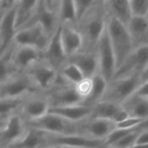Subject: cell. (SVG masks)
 Masks as SVG:
<instances>
[{"label":"cell","mask_w":148,"mask_h":148,"mask_svg":"<svg viewBox=\"0 0 148 148\" xmlns=\"http://www.w3.org/2000/svg\"><path fill=\"white\" fill-rule=\"evenodd\" d=\"M44 60L57 71L67 62V57L64 51L59 34V26L50 38L47 47L43 52Z\"/></svg>","instance_id":"obj_17"},{"label":"cell","mask_w":148,"mask_h":148,"mask_svg":"<svg viewBox=\"0 0 148 148\" xmlns=\"http://www.w3.org/2000/svg\"><path fill=\"white\" fill-rule=\"evenodd\" d=\"M50 38L40 25H33L17 31L14 45L33 47L44 52L48 45Z\"/></svg>","instance_id":"obj_10"},{"label":"cell","mask_w":148,"mask_h":148,"mask_svg":"<svg viewBox=\"0 0 148 148\" xmlns=\"http://www.w3.org/2000/svg\"><path fill=\"white\" fill-rule=\"evenodd\" d=\"M17 5L4 11L0 18V57L5 54L14 45L16 28Z\"/></svg>","instance_id":"obj_12"},{"label":"cell","mask_w":148,"mask_h":148,"mask_svg":"<svg viewBox=\"0 0 148 148\" xmlns=\"http://www.w3.org/2000/svg\"><path fill=\"white\" fill-rule=\"evenodd\" d=\"M49 109L50 104L45 94L35 92L25 98L18 113L27 122H30L45 116L48 113Z\"/></svg>","instance_id":"obj_14"},{"label":"cell","mask_w":148,"mask_h":148,"mask_svg":"<svg viewBox=\"0 0 148 148\" xmlns=\"http://www.w3.org/2000/svg\"><path fill=\"white\" fill-rule=\"evenodd\" d=\"M27 76L39 92H46L56 83L58 71L54 69L44 59L31 67L26 72Z\"/></svg>","instance_id":"obj_8"},{"label":"cell","mask_w":148,"mask_h":148,"mask_svg":"<svg viewBox=\"0 0 148 148\" xmlns=\"http://www.w3.org/2000/svg\"><path fill=\"white\" fill-rule=\"evenodd\" d=\"M128 117L129 115L121 105L102 100L92 106V114L90 118L107 119L117 124Z\"/></svg>","instance_id":"obj_20"},{"label":"cell","mask_w":148,"mask_h":148,"mask_svg":"<svg viewBox=\"0 0 148 148\" xmlns=\"http://www.w3.org/2000/svg\"><path fill=\"white\" fill-rule=\"evenodd\" d=\"M96 53L99 61V73L109 83L114 78L117 64L106 27L97 45Z\"/></svg>","instance_id":"obj_5"},{"label":"cell","mask_w":148,"mask_h":148,"mask_svg":"<svg viewBox=\"0 0 148 148\" xmlns=\"http://www.w3.org/2000/svg\"><path fill=\"white\" fill-rule=\"evenodd\" d=\"M132 15L145 16L148 12V0H130Z\"/></svg>","instance_id":"obj_34"},{"label":"cell","mask_w":148,"mask_h":148,"mask_svg":"<svg viewBox=\"0 0 148 148\" xmlns=\"http://www.w3.org/2000/svg\"><path fill=\"white\" fill-rule=\"evenodd\" d=\"M48 112L60 116L61 118L73 123H83L90 119L92 106H86L82 103L61 106H51Z\"/></svg>","instance_id":"obj_18"},{"label":"cell","mask_w":148,"mask_h":148,"mask_svg":"<svg viewBox=\"0 0 148 148\" xmlns=\"http://www.w3.org/2000/svg\"><path fill=\"white\" fill-rule=\"evenodd\" d=\"M134 93L142 98L148 99V80L141 82V84L139 85V86Z\"/></svg>","instance_id":"obj_38"},{"label":"cell","mask_w":148,"mask_h":148,"mask_svg":"<svg viewBox=\"0 0 148 148\" xmlns=\"http://www.w3.org/2000/svg\"><path fill=\"white\" fill-rule=\"evenodd\" d=\"M5 120H0V128H1V127L4 125V124H5Z\"/></svg>","instance_id":"obj_44"},{"label":"cell","mask_w":148,"mask_h":148,"mask_svg":"<svg viewBox=\"0 0 148 148\" xmlns=\"http://www.w3.org/2000/svg\"><path fill=\"white\" fill-rule=\"evenodd\" d=\"M51 106H61L82 103V100L76 92L75 86L64 81L58 74L54 86L46 92H44Z\"/></svg>","instance_id":"obj_6"},{"label":"cell","mask_w":148,"mask_h":148,"mask_svg":"<svg viewBox=\"0 0 148 148\" xmlns=\"http://www.w3.org/2000/svg\"><path fill=\"white\" fill-rule=\"evenodd\" d=\"M126 28L132 38L134 48L148 44V19L146 15H132Z\"/></svg>","instance_id":"obj_23"},{"label":"cell","mask_w":148,"mask_h":148,"mask_svg":"<svg viewBox=\"0 0 148 148\" xmlns=\"http://www.w3.org/2000/svg\"><path fill=\"white\" fill-rule=\"evenodd\" d=\"M107 17L103 3H96L77 22L76 28L83 40L82 50L96 51L97 45L106 27Z\"/></svg>","instance_id":"obj_1"},{"label":"cell","mask_w":148,"mask_h":148,"mask_svg":"<svg viewBox=\"0 0 148 148\" xmlns=\"http://www.w3.org/2000/svg\"><path fill=\"white\" fill-rule=\"evenodd\" d=\"M40 0H18L16 8L17 31L25 27L35 13Z\"/></svg>","instance_id":"obj_27"},{"label":"cell","mask_w":148,"mask_h":148,"mask_svg":"<svg viewBox=\"0 0 148 148\" xmlns=\"http://www.w3.org/2000/svg\"><path fill=\"white\" fill-rule=\"evenodd\" d=\"M146 17H147V19H148V12H147V14H146Z\"/></svg>","instance_id":"obj_48"},{"label":"cell","mask_w":148,"mask_h":148,"mask_svg":"<svg viewBox=\"0 0 148 148\" xmlns=\"http://www.w3.org/2000/svg\"><path fill=\"white\" fill-rule=\"evenodd\" d=\"M102 148H115V147H112V146H103Z\"/></svg>","instance_id":"obj_45"},{"label":"cell","mask_w":148,"mask_h":148,"mask_svg":"<svg viewBox=\"0 0 148 148\" xmlns=\"http://www.w3.org/2000/svg\"><path fill=\"white\" fill-rule=\"evenodd\" d=\"M42 2L49 11L58 15V7H59L61 0H42Z\"/></svg>","instance_id":"obj_37"},{"label":"cell","mask_w":148,"mask_h":148,"mask_svg":"<svg viewBox=\"0 0 148 148\" xmlns=\"http://www.w3.org/2000/svg\"><path fill=\"white\" fill-rule=\"evenodd\" d=\"M96 1H97V2H99V3H103L104 0H96Z\"/></svg>","instance_id":"obj_46"},{"label":"cell","mask_w":148,"mask_h":148,"mask_svg":"<svg viewBox=\"0 0 148 148\" xmlns=\"http://www.w3.org/2000/svg\"><path fill=\"white\" fill-rule=\"evenodd\" d=\"M130 117L148 119V99L142 98L135 93L121 104Z\"/></svg>","instance_id":"obj_26"},{"label":"cell","mask_w":148,"mask_h":148,"mask_svg":"<svg viewBox=\"0 0 148 148\" xmlns=\"http://www.w3.org/2000/svg\"><path fill=\"white\" fill-rule=\"evenodd\" d=\"M13 46L5 54L0 57V85L5 83L18 73L11 59V55Z\"/></svg>","instance_id":"obj_32"},{"label":"cell","mask_w":148,"mask_h":148,"mask_svg":"<svg viewBox=\"0 0 148 148\" xmlns=\"http://www.w3.org/2000/svg\"><path fill=\"white\" fill-rule=\"evenodd\" d=\"M146 120V119H145ZM145 120L141 119H138V118H134V117H128L125 119L119 122L116 124V128H119V129H130V128H134L138 125H139L140 124H142Z\"/></svg>","instance_id":"obj_36"},{"label":"cell","mask_w":148,"mask_h":148,"mask_svg":"<svg viewBox=\"0 0 148 148\" xmlns=\"http://www.w3.org/2000/svg\"><path fill=\"white\" fill-rule=\"evenodd\" d=\"M63 145L71 148H102L104 141L91 138L82 134L52 135L47 133V147Z\"/></svg>","instance_id":"obj_15"},{"label":"cell","mask_w":148,"mask_h":148,"mask_svg":"<svg viewBox=\"0 0 148 148\" xmlns=\"http://www.w3.org/2000/svg\"><path fill=\"white\" fill-rule=\"evenodd\" d=\"M91 88H92V79H87V78L84 79L75 86L76 92L80 97L82 103L88 97L91 92Z\"/></svg>","instance_id":"obj_35"},{"label":"cell","mask_w":148,"mask_h":148,"mask_svg":"<svg viewBox=\"0 0 148 148\" xmlns=\"http://www.w3.org/2000/svg\"><path fill=\"white\" fill-rule=\"evenodd\" d=\"M27 128V121L18 112L7 118L0 128V148H9L17 143Z\"/></svg>","instance_id":"obj_9"},{"label":"cell","mask_w":148,"mask_h":148,"mask_svg":"<svg viewBox=\"0 0 148 148\" xmlns=\"http://www.w3.org/2000/svg\"><path fill=\"white\" fill-rule=\"evenodd\" d=\"M0 86H1V85H0Z\"/></svg>","instance_id":"obj_50"},{"label":"cell","mask_w":148,"mask_h":148,"mask_svg":"<svg viewBox=\"0 0 148 148\" xmlns=\"http://www.w3.org/2000/svg\"><path fill=\"white\" fill-rule=\"evenodd\" d=\"M18 0H1L0 1V10L6 11L15 5Z\"/></svg>","instance_id":"obj_39"},{"label":"cell","mask_w":148,"mask_h":148,"mask_svg":"<svg viewBox=\"0 0 148 148\" xmlns=\"http://www.w3.org/2000/svg\"><path fill=\"white\" fill-rule=\"evenodd\" d=\"M47 133L28 125L24 136L9 148H46Z\"/></svg>","instance_id":"obj_24"},{"label":"cell","mask_w":148,"mask_h":148,"mask_svg":"<svg viewBox=\"0 0 148 148\" xmlns=\"http://www.w3.org/2000/svg\"><path fill=\"white\" fill-rule=\"evenodd\" d=\"M103 5L109 16H112L126 25L132 17L130 0H104Z\"/></svg>","instance_id":"obj_25"},{"label":"cell","mask_w":148,"mask_h":148,"mask_svg":"<svg viewBox=\"0 0 148 148\" xmlns=\"http://www.w3.org/2000/svg\"><path fill=\"white\" fill-rule=\"evenodd\" d=\"M33 25H40L44 29V31L50 37H51L59 26L58 15L49 11L43 4L42 0H40L35 13L33 14L32 18L25 27L31 26Z\"/></svg>","instance_id":"obj_22"},{"label":"cell","mask_w":148,"mask_h":148,"mask_svg":"<svg viewBox=\"0 0 148 148\" xmlns=\"http://www.w3.org/2000/svg\"><path fill=\"white\" fill-rule=\"evenodd\" d=\"M132 148H148V144H142V145H135Z\"/></svg>","instance_id":"obj_42"},{"label":"cell","mask_w":148,"mask_h":148,"mask_svg":"<svg viewBox=\"0 0 148 148\" xmlns=\"http://www.w3.org/2000/svg\"><path fill=\"white\" fill-rule=\"evenodd\" d=\"M140 84L141 78L138 73L124 78L114 79L108 83L102 100L121 105L136 92Z\"/></svg>","instance_id":"obj_4"},{"label":"cell","mask_w":148,"mask_h":148,"mask_svg":"<svg viewBox=\"0 0 148 148\" xmlns=\"http://www.w3.org/2000/svg\"><path fill=\"white\" fill-rule=\"evenodd\" d=\"M12 63L18 73H25L44 59L43 51L30 46L14 45L11 55Z\"/></svg>","instance_id":"obj_13"},{"label":"cell","mask_w":148,"mask_h":148,"mask_svg":"<svg viewBox=\"0 0 148 148\" xmlns=\"http://www.w3.org/2000/svg\"><path fill=\"white\" fill-rule=\"evenodd\" d=\"M107 85H108V82L99 73L96 74L95 76L92 78L91 92L88 97L83 101L82 104L88 106H93L97 103L100 102L104 98Z\"/></svg>","instance_id":"obj_28"},{"label":"cell","mask_w":148,"mask_h":148,"mask_svg":"<svg viewBox=\"0 0 148 148\" xmlns=\"http://www.w3.org/2000/svg\"><path fill=\"white\" fill-rule=\"evenodd\" d=\"M140 78H141V82L148 80V66L142 71L140 74Z\"/></svg>","instance_id":"obj_41"},{"label":"cell","mask_w":148,"mask_h":148,"mask_svg":"<svg viewBox=\"0 0 148 148\" xmlns=\"http://www.w3.org/2000/svg\"><path fill=\"white\" fill-rule=\"evenodd\" d=\"M148 66V44L138 46L117 68L114 79L127 77L135 73L141 74Z\"/></svg>","instance_id":"obj_7"},{"label":"cell","mask_w":148,"mask_h":148,"mask_svg":"<svg viewBox=\"0 0 148 148\" xmlns=\"http://www.w3.org/2000/svg\"><path fill=\"white\" fill-rule=\"evenodd\" d=\"M77 14V22L96 4V0H73Z\"/></svg>","instance_id":"obj_33"},{"label":"cell","mask_w":148,"mask_h":148,"mask_svg":"<svg viewBox=\"0 0 148 148\" xmlns=\"http://www.w3.org/2000/svg\"><path fill=\"white\" fill-rule=\"evenodd\" d=\"M59 76L67 83L76 86L81 80L86 79L81 71L72 63L66 62L58 71Z\"/></svg>","instance_id":"obj_31"},{"label":"cell","mask_w":148,"mask_h":148,"mask_svg":"<svg viewBox=\"0 0 148 148\" xmlns=\"http://www.w3.org/2000/svg\"><path fill=\"white\" fill-rule=\"evenodd\" d=\"M58 19L60 25H71L76 26L77 14L73 0H61L58 11Z\"/></svg>","instance_id":"obj_29"},{"label":"cell","mask_w":148,"mask_h":148,"mask_svg":"<svg viewBox=\"0 0 148 148\" xmlns=\"http://www.w3.org/2000/svg\"><path fill=\"white\" fill-rule=\"evenodd\" d=\"M39 92L26 73H17L0 86V98H22Z\"/></svg>","instance_id":"obj_11"},{"label":"cell","mask_w":148,"mask_h":148,"mask_svg":"<svg viewBox=\"0 0 148 148\" xmlns=\"http://www.w3.org/2000/svg\"><path fill=\"white\" fill-rule=\"evenodd\" d=\"M0 1H1V0H0ZM0 11H1V10H0Z\"/></svg>","instance_id":"obj_49"},{"label":"cell","mask_w":148,"mask_h":148,"mask_svg":"<svg viewBox=\"0 0 148 148\" xmlns=\"http://www.w3.org/2000/svg\"><path fill=\"white\" fill-rule=\"evenodd\" d=\"M27 125L49 134L68 135L81 134L82 123H73L60 116L48 112L38 119L27 122Z\"/></svg>","instance_id":"obj_3"},{"label":"cell","mask_w":148,"mask_h":148,"mask_svg":"<svg viewBox=\"0 0 148 148\" xmlns=\"http://www.w3.org/2000/svg\"><path fill=\"white\" fill-rule=\"evenodd\" d=\"M60 40L67 59L83 48V40L76 26L71 25H59Z\"/></svg>","instance_id":"obj_19"},{"label":"cell","mask_w":148,"mask_h":148,"mask_svg":"<svg viewBox=\"0 0 148 148\" xmlns=\"http://www.w3.org/2000/svg\"><path fill=\"white\" fill-rule=\"evenodd\" d=\"M116 129V124L111 120L90 118L81 125V134L91 138L105 141Z\"/></svg>","instance_id":"obj_16"},{"label":"cell","mask_w":148,"mask_h":148,"mask_svg":"<svg viewBox=\"0 0 148 148\" xmlns=\"http://www.w3.org/2000/svg\"><path fill=\"white\" fill-rule=\"evenodd\" d=\"M3 12H4V11H0V18H1V15H2Z\"/></svg>","instance_id":"obj_47"},{"label":"cell","mask_w":148,"mask_h":148,"mask_svg":"<svg viewBox=\"0 0 148 148\" xmlns=\"http://www.w3.org/2000/svg\"><path fill=\"white\" fill-rule=\"evenodd\" d=\"M75 64L83 73L85 78L92 79L99 73V61L96 51L81 50L67 59Z\"/></svg>","instance_id":"obj_21"},{"label":"cell","mask_w":148,"mask_h":148,"mask_svg":"<svg viewBox=\"0 0 148 148\" xmlns=\"http://www.w3.org/2000/svg\"><path fill=\"white\" fill-rule=\"evenodd\" d=\"M106 31L114 51L118 68L133 51L134 45L126 25L109 15L106 21Z\"/></svg>","instance_id":"obj_2"},{"label":"cell","mask_w":148,"mask_h":148,"mask_svg":"<svg viewBox=\"0 0 148 148\" xmlns=\"http://www.w3.org/2000/svg\"><path fill=\"white\" fill-rule=\"evenodd\" d=\"M27 96L22 98H0V120L19 112V110Z\"/></svg>","instance_id":"obj_30"},{"label":"cell","mask_w":148,"mask_h":148,"mask_svg":"<svg viewBox=\"0 0 148 148\" xmlns=\"http://www.w3.org/2000/svg\"><path fill=\"white\" fill-rule=\"evenodd\" d=\"M142 144H148V129L142 131L136 141V145H142Z\"/></svg>","instance_id":"obj_40"},{"label":"cell","mask_w":148,"mask_h":148,"mask_svg":"<svg viewBox=\"0 0 148 148\" xmlns=\"http://www.w3.org/2000/svg\"><path fill=\"white\" fill-rule=\"evenodd\" d=\"M46 148H71V147H67V146H63V145H51Z\"/></svg>","instance_id":"obj_43"}]
</instances>
